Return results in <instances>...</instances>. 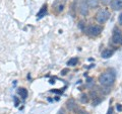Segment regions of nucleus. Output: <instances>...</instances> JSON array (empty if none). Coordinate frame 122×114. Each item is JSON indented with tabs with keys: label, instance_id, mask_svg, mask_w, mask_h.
Here are the masks:
<instances>
[{
	"label": "nucleus",
	"instance_id": "nucleus-21",
	"mask_svg": "<svg viewBox=\"0 0 122 114\" xmlns=\"http://www.w3.org/2000/svg\"><path fill=\"white\" fill-rule=\"evenodd\" d=\"M116 109H117V111L121 112V111H122V105H121V104H117V105H116Z\"/></svg>",
	"mask_w": 122,
	"mask_h": 114
},
{
	"label": "nucleus",
	"instance_id": "nucleus-2",
	"mask_svg": "<svg viewBox=\"0 0 122 114\" xmlns=\"http://www.w3.org/2000/svg\"><path fill=\"white\" fill-rule=\"evenodd\" d=\"M86 33L91 37H96L102 32V26L98 24H92L89 25L86 28Z\"/></svg>",
	"mask_w": 122,
	"mask_h": 114
},
{
	"label": "nucleus",
	"instance_id": "nucleus-22",
	"mask_svg": "<svg viewBox=\"0 0 122 114\" xmlns=\"http://www.w3.org/2000/svg\"><path fill=\"white\" fill-rule=\"evenodd\" d=\"M13 100H14V105L15 106H17L18 105V99H17V97H13Z\"/></svg>",
	"mask_w": 122,
	"mask_h": 114
},
{
	"label": "nucleus",
	"instance_id": "nucleus-9",
	"mask_svg": "<svg viewBox=\"0 0 122 114\" xmlns=\"http://www.w3.org/2000/svg\"><path fill=\"white\" fill-rule=\"evenodd\" d=\"M113 55H114V51L110 50V48H105L102 52V58H104V59H108L110 57H112Z\"/></svg>",
	"mask_w": 122,
	"mask_h": 114
},
{
	"label": "nucleus",
	"instance_id": "nucleus-11",
	"mask_svg": "<svg viewBox=\"0 0 122 114\" xmlns=\"http://www.w3.org/2000/svg\"><path fill=\"white\" fill-rule=\"evenodd\" d=\"M86 2L90 8H97L99 6V0H86Z\"/></svg>",
	"mask_w": 122,
	"mask_h": 114
},
{
	"label": "nucleus",
	"instance_id": "nucleus-24",
	"mask_svg": "<svg viewBox=\"0 0 122 114\" xmlns=\"http://www.w3.org/2000/svg\"><path fill=\"white\" fill-rule=\"evenodd\" d=\"M107 114H113V108H112V107L108 110V112H107Z\"/></svg>",
	"mask_w": 122,
	"mask_h": 114
},
{
	"label": "nucleus",
	"instance_id": "nucleus-12",
	"mask_svg": "<svg viewBox=\"0 0 122 114\" xmlns=\"http://www.w3.org/2000/svg\"><path fill=\"white\" fill-rule=\"evenodd\" d=\"M17 92L20 95V97L22 98V99H25V98L28 97V90H26L25 88H20Z\"/></svg>",
	"mask_w": 122,
	"mask_h": 114
},
{
	"label": "nucleus",
	"instance_id": "nucleus-6",
	"mask_svg": "<svg viewBox=\"0 0 122 114\" xmlns=\"http://www.w3.org/2000/svg\"><path fill=\"white\" fill-rule=\"evenodd\" d=\"M89 9L90 7L87 6L86 0H81V3H79V12L82 16H86L87 14H89Z\"/></svg>",
	"mask_w": 122,
	"mask_h": 114
},
{
	"label": "nucleus",
	"instance_id": "nucleus-14",
	"mask_svg": "<svg viewBox=\"0 0 122 114\" xmlns=\"http://www.w3.org/2000/svg\"><path fill=\"white\" fill-rule=\"evenodd\" d=\"M77 62H78L77 58H71L67 62V65H68V66H72V67H73V66H76V65H77Z\"/></svg>",
	"mask_w": 122,
	"mask_h": 114
},
{
	"label": "nucleus",
	"instance_id": "nucleus-26",
	"mask_svg": "<svg viewBox=\"0 0 122 114\" xmlns=\"http://www.w3.org/2000/svg\"><path fill=\"white\" fill-rule=\"evenodd\" d=\"M50 83H51V84H54L55 81H54V80H50Z\"/></svg>",
	"mask_w": 122,
	"mask_h": 114
},
{
	"label": "nucleus",
	"instance_id": "nucleus-8",
	"mask_svg": "<svg viewBox=\"0 0 122 114\" xmlns=\"http://www.w3.org/2000/svg\"><path fill=\"white\" fill-rule=\"evenodd\" d=\"M76 106H77V105H76L74 99H72V98H70L69 100L66 101V107H67L68 110H70V111H73Z\"/></svg>",
	"mask_w": 122,
	"mask_h": 114
},
{
	"label": "nucleus",
	"instance_id": "nucleus-15",
	"mask_svg": "<svg viewBox=\"0 0 122 114\" xmlns=\"http://www.w3.org/2000/svg\"><path fill=\"white\" fill-rule=\"evenodd\" d=\"M102 101H103V98L100 97V96H97L96 98H94V99H93V106H97V105H99Z\"/></svg>",
	"mask_w": 122,
	"mask_h": 114
},
{
	"label": "nucleus",
	"instance_id": "nucleus-18",
	"mask_svg": "<svg viewBox=\"0 0 122 114\" xmlns=\"http://www.w3.org/2000/svg\"><path fill=\"white\" fill-rule=\"evenodd\" d=\"M101 2H102L103 5H108V4H110L111 0H101Z\"/></svg>",
	"mask_w": 122,
	"mask_h": 114
},
{
	"label": "nucleus",
	"instance_id": "nucleus-7",
	"mask_svg": "<svg viewBox=\"0 0 122 114\" xmlns=\"http://www.w3.org/2000/svg\"><path fill=\"white\" fill-rule=\"evenodd\" d=\"M110 5L113 10H120L122 9V0H111Z\"/></svg>",
	"mask_w": 122,
	"mask_h": 114
},
{
	"label": "nucleus",
	"instance_id": "nucleus-20",
	"mask_svg": "<svg viewBox=\"0 0 122 114\" xmlns=\"http://www.w3.org/2000/svg\"><path fill=\"white\" fill-rule=\"evenodd\" d=\"M52 93H56V94H62L63 91L62 90H51Z\"/></svg>",
	"mask_w": 122,
	"mask_h": 114
},
{
	"label": "nucleus",
	"instance_id": "nucleus-23",
	"mask_svg": "<svg viewBox=\"0 0 122 114\" xmlns=\"http://www.w3.org/2000/svg\"><path fill=\"white\" fill-rule=\"evenodd\" d=\"M118 21H119V24H120V25H122V12H121V13H120V15H119Z\"/></svg>",
	"mask_w": 122,
	"mask_h": 114
},
{
	"label": "nucleus",
	"instance_id": "nucleus-1",
	"mask_svg": "<svg viewBox=\"0 0 122 114\" xmlns=\"http://www.w3.org/2000/svg\"><path fill=\"white\" fill-rule=\"evenodd\" d=\"M99 82L104 87L112 86L115 82V74L111 73V72H105L99 77Z\"/></svg>",
	"mask_w": 122,
	"mask_h": 114
},
{
	"label": "nucleus",
	"instance_id": "nucleus-25",
	"mask_svg": "<svg viewBox=\"0 0 122 114\" xmlns=\"http://www.w3.org/2000/svg\"><path fill=\"white\" fill-rule=\"evenodd\" d=\"M58 114H65V113H64V110H63V109H61Z\"/></svg>",
	"mask_w": 122,
	"mask_h": 114
},
{
	"label": "nucleus",
	"instance_id": "nucleus-3",
	"mask_svg": "<svg viewBox=\"0 0 122 114\" xmlns=\"http://www.w3.org/2000/svg\"><path fill=\"white\" fill-rule=\"evenodd\" d=\"M109 17H110V12L106 8L99 9L96 14V20L101 24L105 23V22L109 19Z\"/></svg>",
	"mask_w": 122,
	"mask_h": 114
},
{
	"label": "nucleus",
	"instance_id": "nucleus-19",
	"mask_svg": "<svg viewBox=\"0 0 122 114\" xmlns=\"http://www.w3.org/2000/svg\"><path fill=\"white\" fill-rule=\"evenodd\" d=\"M68 72H69V69H63L62 71H61V75L62 76H65Z\"/></svg>",
	"mask_w": 122,
	"mask_h": 114
},
{
	"label": "nucleus",
	"instance_id": "nucleus-17",
	"mask_svg": "<svg viewBox=\"0 0 122 114\" xmlns=\"http://www.w3.org/2000/svg\"><path fill=\"white\" fill-rule=\"evenodd\" d=\"M74 111L77 113V114H89L87 113L86 110H83V109H81V108H77V106H76V107L74 108Z\"/></svg>",
	"mask_w": 122,
	"mask_h": 114
},
{
	"label": "nucleus",
	"instance_id": "nucleus-10",
	"mask_svg": "<svg viewBox=\"0 0 122 114\" xmlns=\"http://www.w3.org/2000/svg\"><path fill=\"white\" fill-rule=\"evenodd\" d=\"M46 13H47V4H44L43 6H42V8L40 9V11L37 13V17L40 19V18L45 16Z\"/></svg>",
	"mask_w": 122,
	"mask_h": 114
},
{
	"label": "nucleus",
	"instance_id": "nucleus-4",
	"mask_svg": "<svg viewBox=\"0 0 122 114\" xmlns=\"http://www.w3.org/2000/svg\"><path fill=\"white\" fill-rule=\"evenodd\" d=\"M67 0H55L52 4V7L56 13H61L65 8Z\"/></svg>",
	"mask_w": 122,
	"mask_h": 114
},
{
	"label": "nucleus",
	"instance_id": "nucleus-13",
	"mask_svg": "<svg viewBox=\"0 0 122 114\" xmlns=\"http://www.w3.org/2000/svg\"><path fill=\"white\" fill-rule=\"evenodd\" d=\"M79 101L81 102V103H83V104H86V103H87L89 102V95L87 94H81V97H79Z\"/></svg>",
	"mask_w": 122,
	"mask_h": 114
},
{
	"label": "nucleus",
	"instance_id": "nucleus-5",
	"mask_svg": "<svg viewBox=\"0 0 122 114\" xmlns=\"http://www.w3.org/2000/svg\"><path fill=\"white\" fill-rule=\"evenodd\" d=\"M112 43L114 44L122 45V31L120 29L115 28L112 33Z\"/></svg>",
	"mask_w": 122,
	"mask_h": 114
},
{
	"label": "nucleus",
	"instance_id": "nucleus-16",
	"mask_svg": "<svg viewBox=\"0 0 122 114\" xmlns=\"http://www.w3.org/2000/svg\"><path fill=\"white\" fill-rule=\"evenodd\" d=\"M78 27L81 31H86V22L83 20H81L78 22Z\"/></svg>",
	"mask_w": 122,
	"mask_h": 114
}]
</instances>
